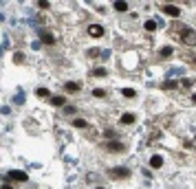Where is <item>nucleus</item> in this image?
Returning a JSON list of instances; mask_svg holds the SVG:
<instances>
[{"instance_id": "8", "label": "nucleus", "mask_w": 196, "mask_h": 189, "mask_svg": "<svg viewBox=\"0 0 196 189\" xmlns=\"http://www.w3.org/2000/svg\"><path fill=\"white\" fill-rule=\"evenodd\" d=\"M119 121H121V125H132V123H134V114H132V112H124Z\"/></svg>"}, {"instance_id": "1", "label": "nucleus", "mask_w": 196, "mask_h": 189, "mask_svg": "<svg viewBox=\"0 0 196 189\" xmlns=\"http://www.w3.org/2000/svg\"><path fill=\"white\" fill-rule=\"evenodd\" d=\"M172 29H176L174 33L179 35V40H181L183 44H187V46H196V33H194V29H189L187 24H179V22H176Z\"/></svg>"}, {"instance_id": "17", "label": "nucleus", "mask_w": 196, "mask_h": 189, "mask_svg": "<svg viewBox=\"0 0 196 189\" xmlns=\"http://www.w3.org/2000/svg\"><path fill=\"white\" fill-rule=\"evenodd\" d=\"M35 94L38 97H51V92H48L46 88H35Z\"/></svg>"}, {"instance_id": "24", "label": "nucleus", "mask_w": 196, "mask_h": 189, "mask_svg": "<svg viewBox=\"0 0 196 189\" xmlns=\"http://www.w3.org/2000/svg\"><path fill=\"white\" fill-rule=\"evenodd\" d=\"M192 84H194L192 79H183V81H181V86H183V88H192Z\"/></svg>"}, {"instance_id": "22", "label": "nucleus", "mask_w": 196, "mask_h": 189, "mask_svg": "<svg viewBox=\"0 0 196 189\" xmlns=\"http://www.w3.org/2000/svg\"><path fill=\"white\" fill-rule=\"evenodd\" d=\"M38 7H40V9H51V2H46V0H40Z\"/></svg>"}, {"instance_id": "27", "label": "nucleus", "mask_w": 196, "mask_h": 189, "mask_svg": "<svg viewBox=\"0 0 196 189\" xmlns=\"http://www.w3.org/2000/svg\"><path fill=\"white\" fill-rule=\"evenodd\" d=\"M88 55H90V57H95V55H99V51H97V49H90V51H88Z\"/></svg>"}, {"instance_id": "10", "label": "nucleus", "mask_w": 196, "mask_h": 189, "mask_svg": "<svg viewBox=\"0 0 196 189\" xmlns=\"http://www.w3.org/2000/svg\"><path fill=\"white\" fill-rule=\"evenodd\" d=\"M161 165H163V158H161L159 154H154V156L150 158V167H154V169H159Z\"/></svg>"}, {"instance_id": "19", "label": "nucleus", "mask_w": 196, "mask_h": 189, "mask_svg": "<svg viewBox=\"0 0 196 189\" xmlns=\"http://www.w3.org/2000/svg\"><path fill=\"white\" fill-rule=\"evenodd\" d=\"M93 94H95V97H99V99H102V97H106L108 92H106L104 88H95V90H93Z\"/></svg>"}, {"instance_id": "4", "label": "nucleus", "mask_w": 196, "mask_h": 189, "mask_svg": "<svg viewBox=\"0 0 196 189\" xmlns=\"http://www.w3.org/2000/svg\"><path fill=\"white\" fill-rule=\"evenodd\" d=\"M40 40L44 44H55V35L51 31H46V29H40Z\"/></svg>"}, {"instance_id": "3", "label": "nucleus", "mask_w": 196, "mask_h": 189, "mask_svg": "<svg viewBox=\"0 0 196 189\" xmlns=\"http://www.w3.org/2000/svg\"><path fill=\"white\" fill-rule=\"evenodd\" d=\"M161 11H163V13H167V15H172V18H179V15H181V9H179L176 5H163V7H161Z\"/></svg>"}, {"instance_id": "11", "label": "nucleus", "mask_w": 196, "mask_h": 189, "mask_svg": "<svg viewBox=\"0 0 196 189\" xmlns=\"http://www.w3.org/2000/svg\"><path fill=\"white\" fill-rule=\"evenodd\" d=\"M48 101H51L53 106H57V108H62V106H66V99H64V97H60V94H55V97H51V99H48Z\"/></svg>"}, {"instance_id": "13", "label": "nucleus", "mask_w": 196, "mask_h": 189, "mask_svg": "<svg viewBox=\"0 0 196 189\" xmlns=\"http://www.w3.org/2000/svg\"><path fill=\"white\" fill-rule=\"evenodd\" d=\"M161 88H163V90H174V88H179V81L167 79V81H163V84H161Z\"/></svg>"}, {"instance_id": "6", "label": "nucleus", "mask_w": 196, "mask_h": 189, "mask_svg": "<svg viewBox=\"0 0 196 189\" xmlns=\"http://www.w3.org/2000/svg\"><path fill=\"white\" fill-rule=\"evenodd\" d=\"M9 178H11V180H18V182H24V180H27L29 176H27V172H18V169H11V172H9Z\"/></svg>"}, {"instance_id": "2", "label": "nucleus", "mask_w": 196, "mask_h": 189, "mask_svg": "<svg viewBox=\"0 0 196 189\" xmlns=\"http://www.w3.org/2000/svg\"><path fill=\"white\" fill-rule=\"evenodd\" d=\"M108 174H110V178L121 180V178H128L130 176V169L128 167H112V169H108Z\"/></svg>"}, {"instance_id": "15", "label": "nucleus", "mask_w": 196, "mask_h": 189, "mask_svg": "<svg viewBox=\"0 0 196 189\" xmlns=\"http://www.w3.org/2000/svg\"><path fill=\"white\" fill-rule=\"evenodd\" d=\"M143 29H145V31H150V33H152V31H157V22H154V20H145Z\"/></svg>"}, {"instance_id": "30", "label": "nucleus", "mask_w": 196, "mask_h": 189, "mask_svg": "<svg viewBox=\"0 0 196 189\" xmlns=\"http://www.w3.org/2000/svg\"><path fill=\"white\" fill-rule=\"evenodd\" d=\"M192 64H194V66H196V57H194V59H192Z\"/></svg>"}, {"instance_id": "31", "label": "nucleus", "mask_w": 196, "mask_h": 189, "mask_svg": "<svg viewBox=\"0 0 196 189\" xmlns=\"http://www.w3.org/2000/svg\"><path fill=\"white\" fill-rule=\"evenodd\" d=\"M95 189H104V187H95Z\"/></svg>"}, {"instance_id": "26", "label": "nucleus", "mask_w": 196, "mask_h": 189, "mask_svg": "<svg viewBox=\"0 0 196 189\" xmlns=\"http://www.w3.org/2000/svg\"><path fill=\"white\" fill-rule=\"evenodd\" d=\"M104 136H106V138H115V130H106Z\"/></svg>"}, {"instance_id": "18", "label": "nucleus", "mask_w": 196, "mask_h": 189, "mask_svg": "<svg viewBox=\"0 0 196 189\" xmlns=\"http://www.w3.org/2000/svg\"><path fill=\"white\" fill-rule=\"evenodd\" d=\"M73 125H75V128H88V123L84 119H73Z\"/></svg>"}, {"instance_id": "25", "label": "nucleus", "mask_w": 196, "mask_h": 189, "mask_svg": "<svg viewBox=\"0 0 196 189\" xmlns=\"http://www.w3.org/2000/svg\"><path fill=\"white\" fill-rule=\"evenodd\" d=\"M64 112L66 114H75V108H73V106H64Z\"/></svg>"}, {"instance_id": "21", "label": "nucleus", "mask_w": 196, "mask_h": 189, "mask_svg": "<svg viewBox=\"0 0 196 189\" xmlns=\"http://www.w3.org/2000/svg\"><path fill=\"white\" fill-rule=\"evenodd\" d=\"M121 94H124V97H134L137 92H134L132 88H124V90H121Z\"/></svg>"}, {"instance_id": "20", "label": "nucleus", "mask_w": 196, "mask_h": 189, "mask_svg": "<svg viewBox=\"0 0 196 189\" xmlns=\"http://www.w3.org/2000/svg\"><path fill=\"white\" fill-rule=\"evenodd\" d=\"M13 62H16V64H22V62H24V53H20V51L13 53Z\"/></svg>"}, {"instance_id": "9", "label": "nucleus", "mask_w": 196, "mask_h": 189, "mask_svg": "<svg viewBox=\"0 0 196 189\" xmlns=\"http://www.w3.org/2000/svg\"><path fill=\"white\" fill-rule=\"evenodd\" d=\"M64 88H66V92H77L82 86H80L77 81H66V84H64Z\"/></svg>"}, {"instance_id": "7", "label": "nucleus", "mask_w": 196, "mask_h": 189, "mask_svg": "<svg viewBox=\"0 0 196 189\" xmlns=\"http://www.w3.org/2000/svg\"><path fill=\"white\" fill-rule=\"evenodd\" d=\"M88 33H90L93 37H102V35H104V27H102V24H90V27H88Z\"/></svg>"}, {"instance_id": "14", "label": "nucleus", "mask_w": 196, "mask_h": 189, "mask_svg": "<svg viewBox=\"0 0 196 189\" xmlns=\"http://www.w3.org/2000/svg\"><path fill=\"white\" fill-rule=\"evenodd\" d=\"M93 75H95V77H106V75H108V70H106L104 66H97V68L93 70Z\"/></svg>"}, {"instance_id": "28", "label": "nucleus", "mask_w": 196, "mask_h": 189, "mask_svg": "<svg viewBox=\"0 0 196 189\" xmlns=\"http://www.w3.org/2000/svg\"><path fill=\"white\" fill-rule=\"evenodd\" d=\"M2 189H13V187H11L9 182H5V185H2Z\"/></svg>"}, {"instance_id": "16", "label": "nucleus", "mask_w": 196, "mask_h": 189, "mask_svg": "<svg viewBox=\"0 0 196 189\" xmlns=\"http://www.w3.org/2000/svg\"><path fill=\"white\" fill-rule=\"evenodd\" d=\"M172 53H174V49H172V46H163V49H161V57H170Z\"/></svg>"}, {"instance_id": "23", "label": "nucleus", "mask_w": 196, "mask_h": 189, "mask_svg": "<svg viewBox=\"0 0 196 189\" xmlns=\"http://www.w3.org/2000/svg\"><path fill=\"white\" fill-rule=\"evenodd\" d=\"M16 103H24V92L20 90V94H16V99H13Z\"/></svg>"}, {"instance_id": "5", "label": "nucleus", "mask_w": 196, "mask_h": 189, "mask_svg": "<svg viewBox=\"0 0 196 189\" xmlns=\"http://www.w3.org/2000/svg\"><path fill=\"white\" fill-rule=\"evenodd\" d=\"M106 150L108 152H126V145L124 143H117V141H110V143H106Z\"/></svg>"}, {"instance_id": "12", "label": "nucleus", "mask_w": 196, "mask_h": 189, "mask_svg": "<svg viewBox=\"0 0 196 189\" xmlns=\"http://www.w3.org/2000/svg\"><path fill=\"white\" fill-rule=\"evenodd\" d=\"M112 7H115V11H119V13H126V11H128V2H121V0H117Z\"/></svg>"}, {"instance_id": "29", "label": "nucleus", "mask_w": 196, "mask_h": 189, "mask_svg": "<svg viewBox=\"0 0 196 189\" xmlns=\"http://www.w3.org/2000/svg\"><path fill=\"white\" fill-rule=\"evenodd\" d=\"M192 101H194V103H196V94H192Z\"/></svg>"}]
</instances>
